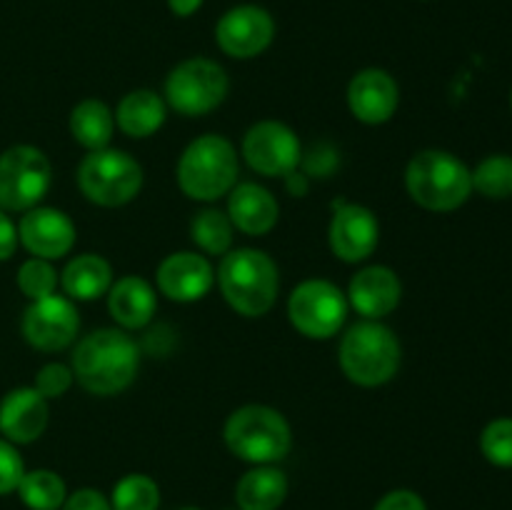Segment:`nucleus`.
<instances>
[{
    "label": "nucleus",
    "mask_w": 512,
    "mask_h": 510,
    "mask_svg": "<svg viewBox=\"0 0 512 510\" xmlns=\"http://www.w3.org/2000/svg\"><path fill=\"white\" fill-rule=\"evenodd\" d=\"M140 348L125 330L100 328L85 335L73 353V375L88 393H123L138 375Z\"/></svg>",
    "instance_id": "1"
},
{
    "label": "nucleus",
    "mask_w": 512,
    "mask_h": 510,
    "mask_svg": "<svg viewBox=\"0 0 512 510\" xmlns=\"http://www.w3.org/2000/svg\"><path fill=\"white\" fill-rule=\"evenodd\" d=\"M408 195L425 210L450 213L473 195L470 168L448 150H420L405 170Z\"/></svg>",
    "instance_id": "2"
},
{
    "label": "nucleus",
    "mask_w": 512,
    "mask_h": 510,
    "mask_svg": "<svg viewBox=\"0 0 512 510\" xmlns=\"http://www.w3.org/2000/svg\"><path fill=\"white\" fill-rule=\"evenodd\" d=\"M218 285L235 313L245 318H260L278 300V265L263 250H233L223 255V263L218 268Z\"/></svg>",
    "instance_id": "3"
},
{
    "label": "nucleus",
    "mask_w": 512,
    "mask_h": 510,
    "mask_svg": "<svg viewBox=\"0 0 512 510\" xmlns=\"http://www.w3.org/2000/svg\"><path fill=\"white\" fill-rule=\"evenodd\" d=\"M400 340L388 325L363 320L340 340V368L345 378L363 388H378L395 378L400 368Z\"/></svg>",
    "instance_id": "4"
},
{
    "label": "nucleus",
    "mask_w": 512,
    "mask_h": 510,
    "mask_svg": "<svg viewBox=\"0 0 512 510\" xmlns=\"http://www.w3.org/2000/svg\"><path fill=\"white\" fill-rule=\"evenodd\" d=\"M230 453L253 465H273L290 453L293 433L283 413L268 405H243L225 423Z\"/></svg>",
    "instance_id": "5"
},
{
    "label": "nucleus",
    "mask_w": 512,
    "mask_h": 510,
    "mask_svg": "<svg viewBox=\"0 0 512 510\" xmlns=\"http://www.w3.org/2000/svg\"><path fill=\"white\" fill-rule=\"evenodd\" d=\"M238 155L223 135H200L178 160V185L188 198L218 200L235 188Z\"/></svg>",
    "instance_id": "6"
},
{
    "label": "nucleus",
    "mask_w": 512,
    "mask_h": 510,
    "mask_svg": "<svg viewBox=\"0 0 512 510\" xmlns=\"http://www.w3.org/2000/svg\"><path fill=\"white\" fill-rule=\"evenodd\" d=\"M78 185L90 203L120 208L143 188V168L125 150H93L80 163Z\"/></svg>",
    "instance_id": "7"
},
{
    "label": "nucleus",
    "mask_w": 512,
    "mask_h": 510,
    "mask_svg": "<svg viewBox=\"0 0 512 510\" xmlns=\"http://www.w3.org/2000/svg\"><path fill=\"white\" fill-rule=\"evenodd\" d=\"M53 168L35 145H13L0 155V210L25 213L48 195Z\"/></svg>",
    "instance_id": "8"
},
{
    "label": "nucleus",
    "mask_w": 512,
    "mask_h": 510,
    "mask_svg": "<svg viewBox=\"0 0 512 510\" xmlns=\"http://www.w3.org/2000/svg\"><path fill=\"white\" fill-rule=\"evenodd\" d=\"M228 95V75L215 60L190 58L170 70L165 80V100L180 115H205Z\"/></svg>",
    "instance_id": "9"
},
{
    "label": "nucleus",
    "mask_w": 512,
    "mask_h": 510,
    "mask_svg": "<svg viewBox=\"0 0 512 510\" xmlns=\"http://www.w3.org/2000/svg\"><path fill=\"white\" fill-rule=\"evenodd\" d=\"M348 295L328 280H305L290 293L288 318L298 333L313 340H328L348 318Z\"/></svg>",
    "instance_id": "10"
},
{
    "label": "nucleus",
    "mask_w": 512,
    "mask_h": 510,
    "mask_svg": "<svg viewBox=\"0 0 512 510\" xmlns=\"http://www.w3.org/2000/svg\"><path fill=\"white\" fill-rule=\"evenodd\" d=\"M243 155L255 173L268 175V178H285L295 173L303 160V148H300L298 135L288 125L263 120L245 133Z\"/></svg>",
    "instance_id": "11"
},
{
    "label": "nucleus",
    "mask_w": 512,
    "mask_h": 510,
    "mask_svg": "<svg viewBox=\"0 0 512 510\" xmlns=\"http://www.w3.org/2000/svg\"><path fill=\"white\" fill-rule=\"evenodd\" d=\"M80 330L78 308L63 295L33 300L23 313V338L33 348L55 353L68 348Z\"/></svg>",
    "instance_id": "12"
},
{
    "label": "nucleus",
    "mask_w": 512,
    "mask_h": 510,
    "mask_svg": "<svg viewBox=\"0 0 512 510\" xmlns=\"http://www.w3.org/2000/svg\"><path fill=\"white\" fill-rule=\"evenodd\" d=\"M275 38V20L260 5L230 8L215 25V40L230 58L248 60L270 48Z\"/></svg>",
    "instance_id": "13"
},
{
    "label": "nucleus",
    "mask_w": 512,
    "mask_h": 510,
    "mask_svg": "<svg viewBox=\"0 0 512 510\" xmlns=\"http://www.w3.org/2000/svg\"><path fill=\"white\" fill-rule=\"evenodd\" d=\"M380 225L365 205H340L330 220L328 240L335 258L343 263H363L378 248Z\"/></svg>",
    "instance_id": "14"
},
{
    "label": "nucleus",
    "mask_w": 512,
    "mask_h": 510,
    "mask_svg": "<svg viewBox=\"0 0 512 510\" xmlns=\"http://www.w3.org/2000/svg\"><path fill=\"white\" fill-rule=\"evenodd\" d=\"M18 238L33 258L58 260L75 245V225L63 210L30 208L18 223Z\"/></svg>",
    "instance_id": "15"
},
{
    "label": "nucleus",
    "mask_w": 512,
    "mask_h": 510,
    "mask_svg": "<svg viewBox=\"0 0 512 510\" xmlns=\"http://www.w3.org/2000/svg\"><path fill=\"white\" fill-rule=\"evenodd\" d=\"M400 103L398 83L390 73L380 68H365L350 80L348 108L360 123H388Z\"/></svg>",
    "instance_id": "16"
},
{
    "label": "nucleus",
    "mask_w": 512,
    "mask_h": 510,
    "mask_svg": "<svg viewBox=\"0 0 512 510\" xmlns=\"http://www.w3.org/2000/svg\"><path fill=\"white\" fill-rule=\"evenodd\" d=\"M155 278H158L160 293L175 303H195V300L205 298L215 283L213 265L208 263V258L190 253V250L168 255L160 263Z\"/></svg>",
    "instance_id": "17"
},
{
    "label": "nucleus",
    "mask_w": 512,
    "mask_h": 510,
    "mask_svg": "<svg viewBox=\"0 0 512 510\" xmlns=\"http://www.w3.org/2000/svg\"><path fill=\"white\" fill-rule=\"evenodd\" d=\"M48 400L35 388H15L0 400V435L13 445H28L48 428Z\"/></svg>",
    "instance_id": "18"
},
{
    "label": "nucleus",
    "mask_w": 512,
    "mask_h": 510,
    "mask_svg": "<svg viewBox=\"0 0 512 510\" xmlns=\"http://www.w3.org/2000/svg\"><path fill=\"white\" fill-rule=\"evenodd\" d=\"M403 298V283L395 270L385 265H370L360 270L348 288V305H353L365 320H380L393 313Z\"/></svg>",
    "instance_id": "19"
},
{
    "label": "nucleus",
    "mask_w": 512,
    "mask_h": 510,
    "mask_svg": "<svg viewBox=\"0 0 512 510\" xmlns=\"http://www.w3.org/2000/svg\"><path fill=\"white\" fill-rule=\"evenodd\" d=\"M228 218L233 228L245 235H265L275 228L280 215V205L270 190L263 185L243 183L230 190Z\"/></svg>",
    "instance_id": "20"
},
{
    "label": "nucleus",
    "mask_w": 512,
    "mask_h": 510,
    "mask_svg": "<svg viewBox=\"0 0 512 510\" xmlns=\"http://www.w3.org/2000/svg\"><path fill=\"white\" fill-rule=\"evenodd\" d=\"M158 300L153 285L140 275H125L108 290V310L125 330H140L153 320Z\"/></svg>",
    "instance_id": "21"
},
{
    "label": "nucleus",
    "mask_w": 512,
    "mask_h": 510,
    "mask_svg": "<svg viewBox=\"0 0 512 510\" xmlns=\"http://www.w3.org/2000/svg\"><path fill=\"white\" fill-rule=\"evenodd\" d=\"M168 115V105L153 90H133L120 100L115 110V125L123 130L128 138H150L158 133Z\"/></svg>",
    "instance_id": "22"
},
{
    "label": "nucleus",
    "mask_w": 512,
    "mask_h": 510,
    "mask_svg": "<svg viewBox=\"0 0 512 510\" xmlns=\"http://www.w3.org/2000/svg\"><path fill=\"white\" fill-rule=\"evenodd\" d=\"M288 495V478L275 465H255L235 485L240 510H278Z\"/></svg>",
    "instance_id": "23"
},
{
    "label": "nucleus",
    "mask_w": 512,
    "mask_h": 510,
    "mask_svg": "<svg viewBox=\"0 0 512 510\" xmlns=\"http://www.w3.org/2000/svg\"><path fill=\"white\" fill-rule=\"evenodd\" d=\"M60 283H63V290L73 300H95L110 290L113 270H110V263L105 258L95 253H85L65 265Z\"/></svg>",
    "instance_id": "24"
},
{
    "label": "nucleus",
    "mask_w": 512,
    "mask_h": 510,
    "mask_svg": "<svg viewBox=\"0 0 512 510\" xmlns=\"http://www.w3.org/2000/svg\"><path fill=\"white\" fill-rule=\"evenodd\" d=\"M113 130L115 115L103 100H83L70 113V135L90 153L108 148Z\"/></svg>",
    "instance_id": "25"
},
{
    "label": "nucleus",
    "mask_w": 512,
    "mask_h": 510,
    "mask_svg": "<svg viewBox=\"0 0 512 510\" xmlns=\"http://www.w3.org/2000/svg\"><path fill=\"white\" fill-rule=\"evenodd\" d=\"M15 493L20 495L25 508L30 510H60L65 498H68L63 478L58 473H53V470L43 468L25 473Z\"/></svg>",
    "instance_id": "26"
},
{
    "label": "nucleus",
    "mask_w": 512,
    "mask_h": 510,
    "mask_svg": "<svg viewBox=\"0 0 512 510\" xmlns=\"http://www.w3.org/2000/svg\"><path fill=\"white\" fill-rule=\"evenodd\" d=\"M473 190L488 200L512 198V155L495 153L488 155L470 170Z\"/></svg>",
    "instance_id": "27"
},
{
    "label": "nucleus",
    "mask_w": 512,
    "mask_h": 510,
    "mask_svg": "<svg viewBox=\"0 0 512 510\" xmlns=\"http://www.w3.org/2000/svg\"><path fill=\"white\" fill-rule=\"evenodd\" d=\"M190 238L208 255H225L233 245V223L220 210H200L190 223Z\"/></svg>",
    "instance_id": "28"
},
{
    "label": "nucleus",
    "mask_w": 512,
    "mask_h": 510,
    "mask_svg": "<svg viewBox=\"0 0 512 510\" xmlns=\"http://www.w3.org/2000/svg\"><path fill=\"white\" fill-rule=\"evenodd\" d=\"M160 505V488L153 478L143 473L125 475L118 480L110 498L113 510H158Z\"/></svg>",
    "instance_id": "29"
},
{
    "label": "nucleus",
    "mask_w": 512,
    "mask_h": 510,
    "mask_svg": "<svg viewBox=\"0 0 512 510\" xmlns=\"http://www.w3.org/2000/svg\"><path fill=\"white\" fill-rule=\"evenodd\" d=\"M480 453L495 468H512V418H495L480 433Z\"/></svg>",
    "instance_id": "30"
},
{
    "label": "nucleus",
    "mask_w": 512,
    "mask_h": 510,
    "mask_svg": "<svg viewBox=\"0 0 512 510\" xmlns=\"http://www.w3.org/2000/svg\"><path fill=\"white\" fill-rule=\"evenodd\" d=\"M58 273L45 258H30L18 270V288L25 298L40 300L48 298L58 288Z\"/></svg>",
    "instance_id": "31"
},
{
    "label": "nucleus",
    "mask_w": 512,
    "mask_h": 510,
    "mask_svg": "<svg viewBox=\"0 0 512 510\" xmlns=\"http://www.w3.org/2000/svg\"><path fill=\"white\" fill-rule=\"evenodd\" d=\"M73 378V368H68V365L48 363L38 370L33 388L38 390L45 400H53L68 393L70 385H73Z\"/></svg>",
    "instance_id": "32"
},
{
    "label": "nucleus",
    "mask_w": 512,
    "mask_h": 510,
    "mask_svg": "<svg viewBox=\"0 0 512 510\" xmlns=\"http://www.w3.org/2000/svg\"><path fill=\"white\" fill-rule=\"evenodd\" d=\"M25 475L23 458L10 440L0 438V495L15 493Z\"/></svg>",
    "instance_id": "33"
},
{
    "label": "nucleus",
    "mask_w": 512,
    "mask_h": 510,
    "mask_svg": "<svg viewBox=\"0 0 512 510\" xmlns=\"http://www.w3.org/2000/svg\"><path fill=\"white\" fill-rule=\"evenodd\" d=\"M373 510H428V505L413 490H390L378 500Z\"/></svg>",
    "instance_id": "34"
},
{
    "label": "nucleus",
    "mask_w": 512,
    "mask_h": 510,
    "mask_svg": "<svg viewBox=\"0 0 512 510\" xmlns=\"http://www.w3.org/2000/svg\"><path fill=\"white\" fill-rule=\"evenodd\" d=\"M60 510H113V508H110V500L105 498L100 490L83 488V490H75L73 495H68Z\"/></svg>",
    "instance_id": "35"
},
{
    "label": "nucleus",
    "mask_w": 512,
    "mask_h": 510,
    "mask_svg": "<svg viewBox=\"0 0 512 510\" xmlns=\"http://www.w3.org/2000/svg\"><path fill=\"white\" fill-rule=\"evenodd\" d=\"M18 225L10 220V215L5 210H0V263L3 260H10L18 250Z\"/></svg>",
    "instance_id": "36"
},
{
    "label": "nucleus",
    "mask_w": 512,
    "mask_h": 510,
    "mask_svg": "<svg viewBox=\"0 0 512 510\" xmlns=\"http://www.w3.org/2000/svg\"><path fill=\"white\" fill-rule=\"evenodd\" d=\"M203 0H168L170 13H175L178 18H190L193 13H198Z\"/></svg>",
    "instance_id": "37"
},
{
    "label": "nucleus",
    "mask_w": 512,
    "mask_h": 510,
    "mask_svg": "<svg viewBox=\"0 0 512 510\" xmlns=\"http://www.w3.org/2000/svg\"><path fill=\"white\" fill-rule=\"evenodd\" d=\"M510 110H512V90H510Z\"/></svg>",
    "instance_id": "38"
},
{
    "label": "nucleus",
    "mask_w": 512,
    "mask_h": 510,
    "mask_svg": "<svg viewBox=\"0 0 512 510\" xmlns=\"http://www.w3.org/2000/svg\"><path fill=\"white\" fill-rule=\"evenodd\" d=\"M183 510H200V508H183Z\"/></svg>",
    "instance_id": "39"
}]
</instances>
